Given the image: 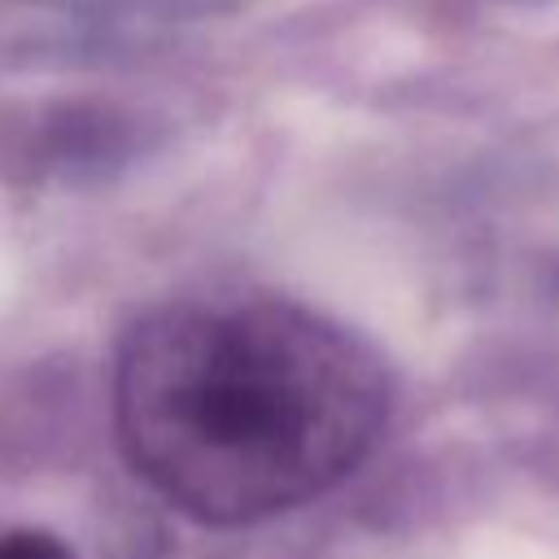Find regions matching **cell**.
Listing matches in <instances>:
<instances>
[{
	"label": "cell",
	"instance_id": "cell-1",
	"mask_svg": "<svg viewBox=\"0 0 559 559\" xmlns=\"http://www.w3.org/2000/svg\"><path fill=\"white\" fill-rule=\"evenodd\" d=\"M380 354L275 293L148 310L114 367V432L135 476L201 524H253L341 485L389 419Z\"/></svg>",
	"mask_w": 559,
	"mask_h": 559
},
{
	"label": "cell",
	"instance_id": "cell-2",
	"mask_svg": "<svg viewBox=\"0 0 559 559\" xmlns=\"http://www.w3.org/2000/svg\"><path fill=\"white\" fill-rule=\"evenodd\" d=\"M0 559H74L61 537L44 528H9L0 533Z\"/></svg>",
	"mask_w": 559,
	"mask_h": 559
}]
</instances>
